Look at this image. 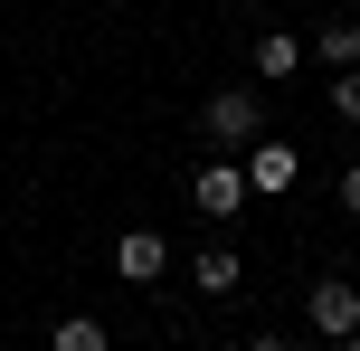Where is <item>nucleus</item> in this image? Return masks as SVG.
<instances>
[{
    "label": "nucleus",
    "mask_w": 360,
    "mask_h": 351,
    "mask_svg": "<svg viewBox=\"0 0 360 351\" xmlns=\"http://www.w3.org/2000/svg\"><path fill=\"white\" fill-rule=\"evenodd\" d=\"M190 200H199V219H237V209L256 200V190H247V162H237V152L199 162V171H190Z\"/></svg>",
    "instance_id": "2"
},
{
    "label": "nucleus",
    "mask_w": 360,
    "mask_h": 351,
    "mask_svg": "<svg viewBox=\"0 0 360 351\" xmlns=\"http://www.w3.org/2000/svg\"><path fill=\"white\" fill-rule=\"evenodd\" d=\"M332 114H342V124H360V67L332 76Z\"/></svg>",
    "instance_id": "10"
},
{
    "label": "nucleus",
    "mask_w": 360,
    "mask_h": 351,
    "mask_svg": "<svg viewBox=\"0 0 360 351\" xmlns=\"http://www.w3.org/2000/svg\"><path fill=\"white\" fill-rule=\"evenodd\" d=\"M190 285H199V295H237V285H247V257H237L228 238H209V247L190 257Z\"/></svg>",
    "instance_id": "6"
},
{
    "label": "nucleus",
    "mask_w": 360,
    "mask_h": 351,
    "mask_svg": "<svg viewBox=\"0 0 360 351\" xmlns=\"http://www.w3.org/2000/svg\"><path fill=\"white\" fill-rule=\"evenodd\" d=\"M304 323H313L323 342L360 333V285H351V276H313V295H304Z\"/></svg>",
    "instance_id": "3"
},
{
    "label": "nucleus",
    "mask_w": 360,
    "mask_h": 351,
    "mask_svg": "<svg viewBox=\"0 0 360 351\" xmlns=\"http://www.w3.org/2000/svg\"><path fill=\"white\" fill-rule=\"evenodd\" d=\"M313 57H323V67H360V19H323Z\"/></svg>",
    "instance_id": "8"
},
{
    "label": "nucleus",
    "mask_w": 360,
    "mask_h": 351,
    "mask_svg": "<svg viewBox=\"0 0 360 351\" xmlns=\"http://www.w3.org/2000/svg\"><path fill=\"white\" fill-rule=\"evenodd\" d=\"M294 67H304V38H294V29H266V38H256V76H294Z\"/></svg>",
    "instance_id": "7"
},
{
    "label": "nucleus",
    "mask_w": 360,
    "mask_h": 351,
    "mask_svg": "<svg viewBox=\"0 0 360 351\" xmlns=\"http://www.w3.org/2000/svg\"><path fill=\"white\" fill-rule=\"evenodd\" d=\"M237 162H247V190L285 200V190H294V171H304V152H294V143H275V133H256V143L237 152Z\"/></svg>",
    "instance_id": "5"
},
{
    "label": "nucleus",
    "mask_w": 360,
    "mask_h": 351,
    "mask_svg": "<svg viewBox=\"0 0 360 351\" xmlns=\"http://www.w3.org/2000/svg\"><path fill=\"white\" fill-rule=\"evenodd\" d=\"M247 351H294V342H285V333H256V342H247Z\"/></svg>",
    "instance_id": "12"
},
{
    "label": "nucleus",
    "mask_w": 360,
    "mask_h": 351,
    "mask_svg": "<svg viewBox=\"0 0 360 351\" xmlns=\"http://www.w3.org/2000/svg\"><path fill=\"white\" fill-rule=\"evenodd\" d=\"M323 351H360V333H342V342H323Z\"/></svg>",
    "instance_id": "13"
},
{
    "label": "nucleus",
    "mask_w": 360,
    "mask_h": 351,
    "mask_svg": "<svg viewBox=\"0 0 360 351\" xmlns=\"http://www.w3.org/2000/svg\"><path fill=\"white\" fill-rule=\"evenodd\" d=\"M48 351H114V333H105L95 314H67V323L48 333Z\"/></svg>",
    "instance_id": "9"
},
{
    "label": "nucleus",
    "mask_w": 360,
    "mask_h": 351,
    "mask_svg": "<svg viewBox=\"0 0 360 351\" xmlns=\"http://www.w3.org/2000/svg\"><path fill=\"white\" fill-rule=\"evenodd\" d=\"M332 190H342V209H351V219H360V162H351L342 181H332Z\"/></svg>",
    "instance_id": "11"
},
{
    "label": "nucleus",
    "mask_w": 360,
    "mask_h": 351,
    "mask_svg": "<svg viewBox=\"0 0 360 351\" xmlns=\"http://www.w3.org/2000/svg\"><path fill=\"white\" fill-rule=\"evenodd\" d=\"M114 276L124 285H162L171 276V238L162 228H124V238H114Z\"/></svg>",
    "instance_id": "4"
},
{
    "label": "nucleus",
    "mask_w": 360,
    "mask_h": 351,
    "mask_svg": "<svg viewBox=\"0 0 360 351\" xmlns=\"http://www.w3.org/2000/svg\"><path fill=\"white\" fill-rule=\"evenodd\" d=\"M199 124H209L218 152H247L256 133H266V95H256V86H218L209 105H199Z\"/></svg>",
    "instance_id": "1"
},
{
    "label": "nucleus",
    "mask_w": 360,
    "mask_h": 351,
    "mask_svg": "<svg viewBox=\"0 0 360 351\" xmlns=\"http://www.w3.org/2000/svg\"><path fill=\"white\" fill-rule=\"evenodd\" d=\"M190 351H209V342H190Z\"/></svg>",
    "instance_id": "14"
}]
</instances>
